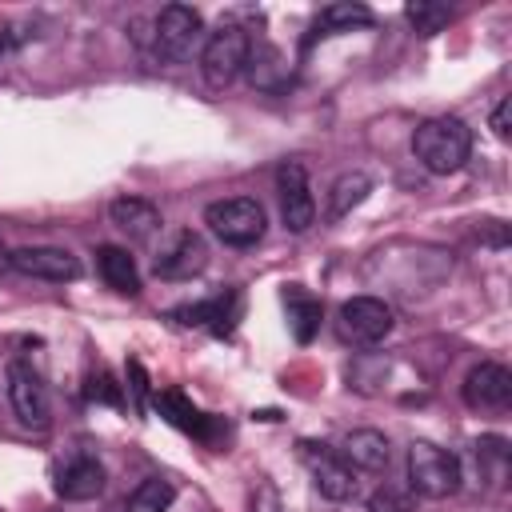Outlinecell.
<instances>
[{
  "label": "cell",
  "instance_id": "3",
  "mask_svg": "<svg viewBox=\"0 0 512 512\" xmlns=\"http://www.w3.org/2000/svg\"><path fill=\"white\" fill-rule=\"evenodd\" d=\"M204 224L212 228V236L228 248H252L264 236V204L252 196H228V200H212L204 208Z\"/></svg>",
  "mask_w": 512,
  "mask_h": 512
},
{
  "label": "cell",
  "instance_id": "19",
  "mask_svg": "<svg viewBox=\"0 0 512 512\" xmlns=\"http://www.w3.org/2000/svg\"><path fill=\"white\" fill-rule=\"evenodd\" d=\"M284 304H288V320H292L296 340H300V344H308V340L316 336V328H320V300H312L300 284H288Z\"/></svg>",
  "mask_w": 512,
  "mask_h": 512
},
{
  "label": "cell",
  "instance_id": "28",
  "mask_svg": "<svg viewBox=\"0 0 512 512\" xmlns=\"http://www.w3.org/2000/svg\"><path fill=\"white\" fill-rule=\"evenodd\" d=\"M508 112H512V100H500V104L492 108V132H496L500 140H508Z\"/></svg>",
  "mask_w": 512,
  "mask_h": 512
},
{
  "label": "cell",
  "instance_id": "13",
  "mask_svg": "<svg viewBox=\"0 0 512 512\" xmlns=\"http://www.w3.org/2000/svg\"><path fill=\"white\" fill-rule=\"evenodd\" d=\"M104 492V464L88 452H72L56 468V496L60 500H96Z\"/></svg>",
  "mask_w": 512,
  "mask_h": 512
},
{
  "label": "cell",
  "instance_id": "14",
  "mask_svg": "<svg viewBox=\"0 0 512 512\" xmlns=\"http://www.w3.org/2000/svg\"><path fill=\"white\" fill-rule=\"evenodd\" d=\"M244 76H248V84L260 88V92H280V88L288 84L292 68H288V60H284V52H280L276 44L252 40L248 60H244Z\"/></svg>",
  "mask_w": 512,
  "mask_h": 512
},
{
  "label": "cell",
  "instance_id": "27",
  "mask_svg": "<svg viewBox=\"0 0 512 512\" xmlns=\"http://www.w3.org/2000/svg\"><path fill=\"white\" fill-rule=\"evenodd\" d=\"M88 396H92V400H108V404H120V388H116V384H112L104 372L88 380Z\"/></svg>",
  "mask_w": 512,
  "mask_h": 512
},
{
  "label": "cell",
  "instance_id": "1",
  "mask_svg": "<svg viewBox=\"0 0 512 512\" xmlns=\"http://www.w3.org/2000/svg\"><path fill=\"white\" fill-rule=\"evenodd\" d=\"M412 156L432 176L460 172L464 160L472 156V128L464 120H456V116H432L412 132Z\"/></svg>",
  "mask_w": 512,
  "mask_h": 512
},
{
  "label": "cell",
  "instance_id": "21",
  "mask_svg": "<svg viewBox=\"0 0 512 512\" xmlns=\"http://www.w3.org/2000/svg\"><path fill=\"white\" fill-rule=\"evenodd\" d=\"M156 408H160V416H164L168 424H176V428H184V432H192V436H208V416H204L196 404H188L180 392H160V396H156Z\"/></svg>",
  "mask_w": 512,
  "mask_h": 512
},
{
  "label": "cell",
  "instance_id": "22",
  "mask_svg": "<svg viewBox=\"0 0 512 512\" xmlns=\"http://www.w3.org/2000/svg\"><path fill=\"white\" fill-rule=\"evenodd\" d=\"M232 312H236V296H216V300H204V304H184L172 316L180 324H208L212 332H224V324L232 320Z\"/></svg>",
  "mask_w": 512,
  "mask_h": 512
},
{
  "label": "cell",
  "instance_id": "25",
  "mask_svg": "<svg viewBox=\"0 0 512 512\" xmlns=\"http://www.w3.org/2000/svg\"><path fill=\"white\" fill-rule=\"evenodd\" d=\"M404 16H408V24H412L420 36H436V32L452 20V8H444V4H428V0H416V4H408V8H404Z\"/></svg>",
  "mask_w": 512,
  "mask_h": 512
},
{
  "label": "cell",
  "instance_id": "16",
  "mask_svg": "<svg viewBox=\"0 0 512 512\" xmlns=\"http://www.w3.org/2000/svg\"><path fill=\"white\" fill-rule=\"evenodd\" d=\"M340 456H344L352 468L380 472V468H388L392 448H388V436H384V432H376V428H356V432H348V436H344Z\"/></svg>",
  "mask_w": 512,
  "mask_h": 512
},
{
  "label": "cell",
  "instance_id": "7",
  "mask_svg": "<svg viewBox=\"0 0 512 512\" xmlns=\"http://www.w3.org/2000/svg\"><path fill=\"white\" fill-rule=\"evenodd\" d=\"M8 400H12V412L20 416L24 428L44 432V428L52 424L48 388H44L40 372H36L28 360H12V364H8Z\"/></svg>",
  "mask_w": 512,
  "mask_h": 512
},
{
  "label": "cell",
  "instance_id": "8",
  "mask_svg": "<svg viewBox=\"0 0 512 512\" xmlns=\"http://www.w3.org/2000/svg\"><path fill=\"white\" fill-rule=\"evenodd\" d=\"M276 192H280V220L288 232H308L316 224V200L308 188V172L300 160H284L276 168Z\"/></svg>",
  "mask_w": 512,
  "mask_h": 512
},
{
  "label": "cell",
  "instance_id": "17",
  "mask_svg": "<svg viewBox=\"0 0 512 512\" xmlns=\"http://www.w3.org/2000/svg\"><path fill=\"white\" fill-rule=\"evenodd\" d=\"M96 268L104 276V284L120 296H136L140 292V272H136V260L128 256V248L120 244H100L96 248Z\"/></svg>",
  "mask_w": 512,
  "mask_h": 512
},
{
  "label": "cell",
  "instance_id": "6",
  "mask_svg": "<svg viewBox=\"0 0 512 512\" xmlns=\"http://www.w3.org/2000/svg\"><path fill=\"white\" fill-rule=\"evenodd\" d=\"M300 460L308 464L312 472V484L324 500H352L356 496V468L340 456V448H328V444H312V440H300Z\"/></svg>",
  "mask_w": 512,
  "mask_h": 512
},
{
  "label": "cell",
  "instance_id": "2",
  "mask_svg": "<svg viewBox=\"0 0 512 512\" xmlns=\"http://www.w3.org/2000/svg\"><path fill=\"white\" fill-rule=\"evenodd\" d=\"M460 460L432 444V440H412L408 448V488L428 496V500H444V496H456L460 488Z\"/></svg>",
  "mask_w": 512,
  "mask_h": 512
},
{
  "label": "cell",
  "instance_id": "10",
  "mask_svg": "<svg viewBox=\"0 0 512 512\" xmlns=\"http://www.w3.org/2000/svg\"><path fill=\"white\" fill-rule=\"evenodd\" d=\"M8 268L32 280H48V284H68L80 276V260L68 248H52V244H28V248L8 252Z\"/></svg>",
  "mask_w": 512,
  "mask_h": 512
},
{
  "label": "cell",
  "instance_id": "30",
  "mask_svg": "<svg viewBox=\"0 0 512 512\" xmlns=\"http://www.w3.org/2000/svg\"><path fill=\"white\" fill-rule=\"evenodd\" d=\"M0 56H4V40H0Z\"/></svg>",
  "mask_w": 512,
  "mask_h": 512
},
{
  "label": "cell",
  "instance_id": "11",
  "mask_svg": "<svg viewBox=\"0 0 512 512\" xmlns=\"http://www.w3.org/2000/svg\"><path fill=\"white\" fill-rule=\"evenodd\" d=\"M204 264H208V244H204V236L192 232V228H180V232L160 248V256H156V276H160V280H192V276L204 272Z\"/></svg>",
  "mask_w": 512,
  "mask_h": 512
},
{
  "label": "cell",
  "instance_id": "23",
  "mask_svg": "<svg viewBox=\"0 0 512 512\" xmlns=\"http://www.w3.org/2000/svg\"><path fill=\"white\" fill-rule=\"evenodd\" d=\"M172 500H176V488L160 476H148L132 488V496L124 500V512H168Z\"/></svg>",
  "mask_w": 512,
  "mask_h": 512
},
{
  "label": "cell",
  "instance_id": "26",
  "mask_svg": "<svg viewBox=\"0 0 512 512\" xmlns=\"http://www.w3.org/2000/svg\"><path fill=\"white\" fill-rule=\"evenodd\" d=\"M368 512H412V492L384 484L368 496Z\"/></svg>",
  "mask_w": 512,
  "mask_h": 512
},
{
  "label": "cell",
  "instance_id": "15",
  "mask_svg": "<svg viewBox=\"0 0 512 512\" xmlns=\"http://www.w3.org/2000/svg\"><path fill=\"white\" fill-rule=\"evenodd\" d=\"M108 216L112 224L128 236V240H148L164 220H160V208L152 200H140V196H120L108 204Z\"/></svg>",
  "mask_w": 512,
  "mask_h": 512
},
{
  "label": "cell",
  "instance_id": "24",
  "mask_svg": "<svg viewBox=\"0 0 512 512\" xmlns=\"http://www.w3.org/2000/svg\"><path fill=\"white\" fill-rule=\"evenodd\" d=\"M476 468H480L492 484H504V476H508V444H504L500 436L476 440Z\"/></svg>",
  "mask_w": 512,
  "mask_h": 512
},
{
  "label": "cell",
  "instance_id": "9",
  "mask_svg": "<svg viewBox=\"0 0 512 512\" xmlns=\"http://www.w3.org/2000/svg\"><path fill=\"white\" fill-rule=\"evenodd\" d=\"M396 316L376 296H352L340 304V336L352 344H380L392 332Z\"/></svg>",
  "mask_w": 512,
  "mask_h": 512
},
{
  "label": "cell",
  "instance_id": "18",
  "mask_svg": "<svg viewBox=\"0 0 512 512\" xmlns=\"http://www.w3.org/2000/svg\"><path fill=\"white\" fill-rule=\"evenodd\" d=\"M372 192V180L364 176V172H344V176H336V184L328 188V220L336 224V220H344L352 208H360L364 204V196Z\"/></svg>",
  "mask_w": 512,
  "mask_h": 512
},
{
  "label": "cell",
  "instance_id": "12",
  "mask_svg": "<svg viewBox=\"0 0 512 512\" xmlns=\"http://www.w3.org/2000/svg\"><path fill=\"white\" fill-rule=\"evenodd\" d=\"M512 400V372L496 360H484L476 364L468 376H464V404L476 408V412H504Z\"/></svg>",
  "mask_w": 512,
  "mask_h": 512
},
{
  "label": "cell",
  "instance_id": "20",
  "mask_svg": "<svg viewBox=\"0 0 512 512\" xmlns=\"http://www.w3.org/2000/svg\"><path fill=\"white\" fill-rule=\"evenodd\" d=\"M364 24H372V12L364 4L340 0V4H328L316 16V36H336V32H352V28H364Z\"/></svg>",
  "mask_w": 512,
  "mask_h": 512
},
{
  "label": "cell",
  "instance_id": "29",
  "mask_svg": "<svg viewBox=\"0 0 512 512\" xmlns=\"http://www.w3.org/2000/svg\"><path fill=\"white\" fill-rule=\"evenodd\" d=\"M8 268V248H4V240H0V272Z\"/></svg>",
  "mask_w": 512,
  "mask_h": 512
},
{
  "label": "cell",
  "instance_id": "5",
  "mask_svg": "<svg viewBox=\"0 0 512 512\" xmlns=\"http://www.w3.org/2000/svg\"><path fill=\"white\" fill-rule=\"evenodd\" d=\"M204 40V16L188 4H168L156 16V32H152V52L164 64H180L196 52V44Z\"/></svg>",
  "mask_w": 512,
  "mask_h": 512
},
{
  "label": "cell",
  "instance_id": "4",
  "mask_svg": "<svg viewBox=\"0 0 512 512\" xmlns=\"http://www.w3.org/2000/svg\"><path fill=\"white\" fill-rule=\"evenodd\" d=\"M248 48H252V36L240 24H220L216 32H208L204 36V48H200V72H204V80L212 88L232 84L244 72Z\"/></svg>",
  "mask_w": 512,
  "mask_h": 512
}]
</instances>
